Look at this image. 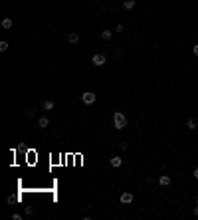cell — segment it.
<instances>
[{
    "label": "cell",
    "mask_w": 198,
    "mask_h": 220,
    "mask_svg": "<svg viewBox=\"0 0 198 220\" xmlns=\"http://www.w3.org/2000/svg\"><path fill=\"white\" fill-rule=\"evenodd\" d=\"M121 165H123V159L121 157H111V167L117 169V167H121Z\"/></svg>",
    "instance_id": "ba28073f"
},
{
    "label": "cell",
    "mask_w": 198,
    "mask_h": 220,
    "mask_svg": "<svg viewBox=\"0 0 198 220\" xmlns=\"http://www.w3.org/2000/svg\"><path fill=\"white\" fill-rule=\"evenodd\" d=\"M123 8L125 10H133L135 8V0H123Z\"/></svg>",
    "instance_id": "8992f818"
},
{
    "label": "cell",
    "mask_w": 198,
    "mask_h": 220,
    "mask_svg": "<svg viewBox=\"0 0 198 220\" xmlns=\"http://www.w3.org/2000/svg\"><path fill=\"white\" fill-rule=\"evenodd\" d=\"M42 107L46 109V111H52V109H54V101H52V99H44Z\"/></svg>",
    "instance_id": "52a82bcc"
},
{
    "label": "cell",
    "mask_w": 198,
    "mask_h": 220,
    "mask_svg": "<svg viewBox=\"0 0 198 220\" xmlns=\"http://www.w3.org/2000/svg\"><path fill=\"white\" fill-rule=\"evenodd\" d=\"M119 200H121V204H131L135 200V196H133V192H123V194L119 196Z\"/></svg>",
    "instance_id": "277c9868"
},
{
    "label": "cell",
    "mask_w": 198,
    "mask_h": 220,
    "mask_svg": "<svg viewBox=\"0 0 198 220\" xmlns=\"http://www.w3.org/2000/svg\"><path fill=\"white\" fill-rule=\"evenodd\" d=\"M194 216H198V206H194Z\"/></svg>",
    "instance_id": "e0dca14e"
},
{
    "label": "cell",
    "mask_w": 198,
    "mask_h": 220,
    "mask_svg": "<svg viewBox=\"0 0 198 220\" xmlns=\"http://www.w3.org/2000/svg\"><path fill=\"white\" fill-rule=\"evenodd\" d=\"M2 28H4V30L12 28V18H4V20H2Z\"/></svg>",
    "instance_id": "7c38bea8"
},
{
    "label": "cell",
    "mask_w": 198,
    "mask_h": 220,
    "mask_svg": "<svg viewBox=\"0 0 198 220\" xmlns=\"http://www.w3.org/2000/svg\"><path fill=\"white\" fill-rule=\"evenodd\" d=\"M196 127H198V121L196 119H188V121H186V129L192 131V129H196Z\"/></svg>",
    "instance_id": "8fae6325"
},
{
    "label": "cell",
    "mask_w": 198,
    "mask_h": 220,
    "mask_svg": "<svg viewBox=\"0 0 198 220\" xmlns=\"http://www.w3.org/2000/svg\"><path fill=\"white\" fill-rule=\"evenodd\" d=\"M192 52H194V56H198V44H194V48H192Z\"/></svg>",
    "instance_id": "9a60e30c"
},
{
    "label": "cell",
    "mask_w": 198,
    "mask_h": 220,
    "mask_svg": "<svg viewBox=\"0 0 198 220\" xmlns=\"http://www.w3.org/2000/svg\"><path fill=\"white\" fill-rule=\"evenodd\" d=\"M48 125H50V119H48V117H40L38 119V127H48Z\"/></svg>",
    "instance_id": "30bf717a"
},
{
    "label": "cell",
    "mask_w": 198,
    "mask_h": 220,
    "mask_svg": "<svg viewBox=\"0 0 198 220\" xmlns=\"http://www.w3.org/2000/svg\"><path fill=\"white\" fill-rule=\"evenodd\" d=\"M68 40H69V44H77V42H79V34L72 32V34L68 36Z\"/></svg>",
    "instance_id": "9c48e42d"
},
{
    "label": "cell",
    "mask_w": 198,
    "mask_h": 220,
    "mask_svg": "<svg viewBox=\"0 0 198 220\" xmlns=\"http://www.w3.org/2000/svg\"><path fill=\"white\" fill-rule=\"evenodd\" d=\"M111 36H113V32H109V30H103V32H101V38H103V40H111Z\"/></svg>",
    "instance_id": "4fadbf2b"
},
{
    "label": "cell",
    "mask_w": 198,
    "mask_h": 220,
    "mask_svg": "<svg viewBox=\"0 0 198 220\" xmlns=\"http://www.w3.org/2000/svg\"><path fill=\"white\" fill-rule=\"evenodd\" d=\"M8 50V42H0V52H6Z\"/></svg>",
    "instance_id": "5bb4252c"
},
{
    "label": "cell",
    "mask_w": 198,
    "mask_h": 220,
    "mask_svg": "<svg viewBox=\"0 0 198 220\" xmlns=\"http://www.w3.org/2000/svg\"><path fill=\"white\" fill-rule=\"evenodd\" d=\"M113 127L115 129H125L127 127V117L123 115L121 111H115L113 113Z\"/></svg>",
    "instance_id": "6da1fadb"
},
{
    "label": "cell",
    "mask_w": 198,
    "mask_h": 220,
    "mask_svg": "<svg viewBox=\"0 0 198 220\" xmlns=\"http://www.w3.org/2000/svg\"><path fill=\"white\" fill-rule=\"evenodd\" d=\"M194 202H196V204H198V194H196V196H194Z\"/></svg>",
    "instance_id": "ac0fdd59"
},
{
    "label": "cell",
    "mask_w": 198,
    "mask_h": 220,
    "mask_svg": "<svg viewBox=\"0 0 198 220\" xmlns=\"http://www.w3.org/2000/svg\"><path fill=\"white\" fill-rule=\"evenodd\" d=\"M159 183H160V187H169L170 184V177L169 174H163V177L159 179Z\"/></svg>",
    "instance_id": "5b68a950"
},
{
    "label": "cell",
    "mask_w": 198,
    "mask_h": 220,
    "mask_svg": "<svg viewBox=\"0 0 198 220\" xmlns=\"http://www.w3.org/2000/svg\"><path fill=\"white\" fill-rule=\"evenodd\" d=\"M194 179L198 180V167H196V169H194Z\"/></svg>",
    "instance_id": "2e32d148"
},
{
    "label": "cell",
    "mask_w": 198,
    "mask_h": 220,
    "mask_svg": "<svg viewBox=\"0 0 198 220\" xmlns=\"http://www.w3.org/2000/svg\"><path fill=\"white\" fill-rule=\"evenodd\" d=\"M95 99H97V95L93 91H83V93H81V101H83L85 105H93V103H95Z\"/></svg>",
    "instance_id": "7a4b0ae2"
},
{
    "label": "cell",
    "mask_w": 198,
    "mask_h": 220,
    "mask_svg": "<svg viewBox=\"0 0 198 220\" xmlns=\"http://www.w3.org/2000/svg\"><path fill=\"white\" fill-rule=\"evenodd\" d=\"M105 62H107L105 54H93V56H91V64H93L95 67H101Z\"/></svg>",
    "instance_id": "3957f363"
}]
</instances>
